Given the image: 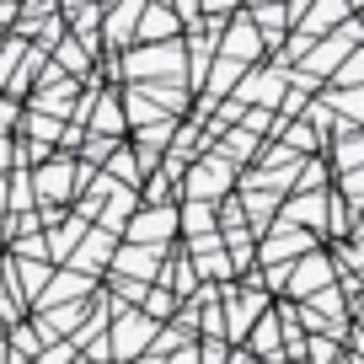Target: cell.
Here are the masks:
<instances>
[{
  "mask_svg": "<svg viewBox=\"0 0 364 364\" xmlns=\"http://www.w3.org/2000/svg\"><path fill=\"white\" fill-rule=\"evenodd\" d=\"M171 311H177V295H171V289H150V300H145V316L156 321V316H171Z\"/></svg>",
  "mask_w": 364,
  "mask_h": 364,
  "instance_id": "obj_21",
  "label": "cell"
},
{
  "mask_svg": "<svg viewBox=\"0 0 364 364\" xmlns=\"http://www.w3.org/2000/svg\"><path fill=\"white\" fill-rule=\"evenodd\" d=\"M230 177H236V166H230L220 150L198 156V166L182 177V204H215V193H225Z\"/></svg>",
  "mask_w": 364,
  "mask_h": 364,
  "instance_id": "obj_2",
  "label": "cell"
},
{
  "mask_svg": "<svg viewBox=\"0 0 364 364\" xmlns=\"http://www.w3.org/2000/svg\"><path fill=\"white\" fill-rule=\"evenodd\" d=\"M327 107H332V113H343V124H348V129H364V86L359 91H327Z\"/></svg>",
  "mask_w": 364,
  "mask_h": 364,
  "instance_id": "obj_18",
  "label": "cell"
},
{
  "mask_svg": "<svg viewBox=\"0 0 364 364\" xmlns=\"http://www.w3.org/2000/svg\"><path fill=\"white\" fill-rule=\"evenodd\" d=\"M188 70L182 43H161V48H129L124 54V75L129 86H156V80H177Z\"/></svg>",
  "mask_w": 364,
  "mask_h": 364,
  "instance_id": "obj_1",
  "label": "cell"
},
{
  "mask_svg": "<svg viewBox=\"0 0 364 364\" xmlns=\"http://www.w3.org/2000/svg\"><path fill=\"white\" fill-rule=\"evenodd\" d=\"M6 353H11V343H6V338H0V364H6Z\"/></svg>",
  "mask_w": 364,
  "mask_h": 364,
  "instance_id": "obj_25",
  "label": "cell"
},
{
  "mask_svg": "<svg viewBox=\"0 0 364 364\" xmlns=\"http://www.w3.org/2000/svg\"><path fill=\"white\" fill-rule=\"evenodd\" d=\"M113 279H134V284H161L166 273H161V252H150V247H118V257H113Z\"/></svg>",
  "mask_w": 364,
  "mask_h": 364,
  "instance_id": "obj_8",
  "label": "cell"
},
{
  "mask_svg": "<svg viewBox=\"0 0 364 364\" xmlns=\"http://www.w3.org/2000/svg\"><path fill=\"white\" fill-rule=\"evenodd\" d=\"M6 343H11V353H16V364H38V359H43V348H48V343H43V332H38L33 327V321H11V332H6Z\"/></svg>",
  "mask_w": 364,
  "mask_h": 364,
  "instance_id": "obj_15",
  "label": "cell"
},
{
  "mask_svg": "<svg viewBox=\"0 0 364 364\" xmlns=\"http://www.w3.org/2000/svg\"><path fill=\"white\" fill-rule=\"evenodd\" d=\"M327 204H332L327 193H289V204H284V215H279V220H284V225L311 230V236H321V230L332 225V220H327Z\"/></svg>",
  "mask_w": 364,
  "mask_h": 364,
  "instance_id": "obj_9",
  "label": "cell"
},
{
  "mask_svg": "<svg viewBox=\"0 0 364 364\" xmlns=\"http://www.w3.org/2000/svg\"><path fill=\"white\" fill-rule=\"evenodd\" d=\"M247 353L252 359H279V353H284V316H279V311H268V316L252 327Z\"/></svg>",
  "mask_w": 364,
  "mask_h": 364,
  "instance_id": "obj_13",
  "label": "cell"
},
{
  "mask_svg": "<svg viewBox=\"0 0 364 364\" xmlns=\"http://www.w3.org/2000/svg\"><path fill=\"white\" fill-rule=\"evenodd\" d=\"M6 204H11V182L0 177V209H6Z\"/></svg>",
  "mask_w": 364,
  "mask_h": 364,
  "instance_id": "obj_24",
  "label": "cell"
},
{
  "mask_svg": "<svg viewBox=\"0 0 364 364\" xmlns=\"http://www.w3.org/2000/svg\"><path fill=\"white\" fill-rule=\"evenodd\" d=\"M177 225H182V209H171V204H145L134 220H129V247L161 252L171 236H177Z\"/></svg>",
  "mask_w": 364,
  "mask_h": 364,
  "instance_id": "obj_3",
  "label": "cell"
},
{
  "mask_svg": "<svg viewBox=\"0 0 364 364\" xmlns=\"http://www.w3.org/2000/svg\"><path fill=\"white\" fill-rule=\"evenodd\" d=\"M75 182H86V171L75 166V161H59V156H48L43 166L33 171V188H38V209H54V204H65L70 193H75Z\"/></svg>",
  "mask_w": 364,
  "mask_h": 364,
  "instance_id": "obj_5",
  "label": "cell"
},
{
  "mask_svg": "<svg viewBox=\"0 0 364 364\" xmlns=\"http://www.w3.org/2000/svg\"><path fill=\"white\" fill-rule=\"evenodd\" d=\"M156 332H161V321H150L145 311H124V316H118V327L107 332V343H113V359H124V364L145 359L150 343H156Z\"/></svg>",
  "mask_w": 364,
  "mask_h": 364,
  "instance_id": "obj_4",
  "label": "cell"
},
{
  "mask_svg": "<svg viewBox=\"0 0 364 364\" xmlns=\"http://www.w3.org/2000/svg\"><path fill=\"white\" fill-rule=\"evenodd\" d=\"M220 54L236 59V65H252V59L262 54V33L252 27V16H236V22L225 27V38H220Z\"/></svg>",
  "mask_w": 364,
  "mask_h": 364,
  "instance_id": "obj_11",
  "label": "cell"
},
{
  "mask_svg": "<svg viewBox=\"0 0 364 364\" xmlns=\"http://www.w3.org/2000/svg\"><path fill=\"white\" fill-rule=\"evenodd\" d=\"M11 161H16V145H11V139H6V134H0V171L11 166Z\"/></svg>",
  "mask_w": 364,
  "mask_h": 364,
  "instance_id": "obj_22",
  "label": "cell"
},
{
  "mask_svg": "<svg viewBox=\"0 0 364 364\" xmlns=\"http://www.w3.org/2000/svg\"><path fill=\"white\" fill-rule=\"evenodd\" d=\"M75 236H91V225H86V220H70V225L65 230H54V236H48V257H54V262H70V257H75V252H80V241Z\"/></svg>",
  "mask_w": 364,
  "mask_h": 364,
  "instance_id": "obj_16",
  "label": "cell"
},
{
  "mask_svg": "<svg viewBox=\"0 0 364 364\" xmlns=\"http://www.w3.org/2000/svg\"><path fill=\"white\" fill-rule=\"evenodd\" d=\"M284 134H289V139H284V145H289V150H295V156H300V150H316V139H321V134H316V129H311V124H289V129H284Z\"/></svg>",
  "mask_w": 364,
  "mask_h": 364,
  "instance_id": "obj_20",
  "label": "cell"
},
{
  "mask_svg": "<svg viewBox=\"0 0 364 364\" xmlns=\"http://www.w3.org/2000/svg\"><path fill=\"white\" fill-rule=\"evenodd\" d=\"M327 289H338V273H332V257L316 247L311 257H300L295 268H289V289H284V295H295V300H306V306H311V300L327 295Z\"/></svg>",
  "mask_w": 364,
  "mask_h": 364,
  "instance_id": "obj_6",
  "label": "cell"
},
{
  "mask_svg": "<svg viewBox=\"0 0 364 364\" xmlns=\"http://www.w3.org/2000/svg\"><path fill=\"white\" fill-rule=\"evenodd\" d=\"M215 204H182V230H188V241H209L215 236Z\"/></svg>",
  "mask_w": 364,
  "mask_h": 364,
  "instance_id": "obj_19",
  "label": "cell"
},
{
  "mask_svg": "<svg viewBox=\"0 0 364 364\" xmlns=\"http://www.w3.org/2000/svg\"><path fill=\"white\" fill-rule=\"evenodd\" d=\"M139 16H145V6H118V11H102L107 38H113V43H124V38H139Z\"/></svg>",
  "mask_w": 364,
  "mask_h": 364,
  "instance_id": "obj_17",
  "label": "cell"
},
{
  "mask_svg": "<svg viewBox=\"0 0 364 364\" xmlns=\"http://www.w3.org/2000/svg\"><path fill=\"white\" fill-rule=\"evenodd\" d=\"M177 6H145L139 16V48H161V43H177Z\"/></svg>",
  "mask_w": 364,
  "mask_h": 364,
  "instance_id": "obj_12",
  "label": "cell"
},
{
  "mask_svg": "<svg viewBox=\"0 0 364 364\" xmlns=\"http://www.w3.org/2000/svg\"><path fill=\"white\" fill-rule=\"evenodd\" d=\"M16 16H22L16 6H0V33H6V22H16Z\"/></svg>",
  "mask_w": 364,
  "mask_h": 364,
  "instance_id": "obj_23",
  "label": "cell"
},
{
  "mask_svg": "<svg viewBox=\"0 0 364 364\" xmlns=\"http://www.w3.org/2000/svg\"><path fill=\"white\" fill-rule=\"evenodd\" d=\"M332 156H338V177H348V171H364V129H338V145H332Z\"/></svg>",
  "mask_w": 364,
  "mask_h": 364,
  "instance_id": "obj_14",
  "label": "cell"
},
{
  "mask_svg": "<svg viewBox=\"0 0 364 364\" xmlns=\"http://www.w3.org/2000/svg\"><path fill=\"white\" fill-rule=\"evenodd\" d=\"M113 257H118V241H113V230H102V225H91V236L80 241V252L70 262H75V273H102V268H113Z\"/></svg>",
  "mask_w": 364,
  "mask_h": 364,
  "instance_id": "obj_10",
  "label": "cell"
},
{
  "mask_svg": "<svg viewBox=\"0 0 364 364\" xmlns=\"http://www.w3.org/2000/svg\"><path fill=\"white\" fill-rule=\"evenodd\" d=\"M311 252H316V236L300 230V225H284V220L262 241V262H268V268H273V257H279V268H289V257H311Z\"/></svg>",
  "mask_w": 364,
  "mask_h": 364,
  "instance_id": "obj_7",
  "label": "cell"
}]
</instances>
